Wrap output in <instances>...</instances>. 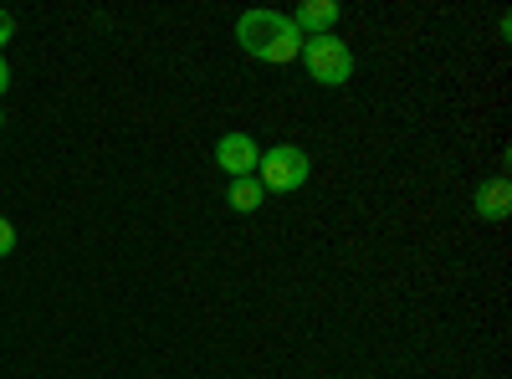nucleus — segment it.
<instances>
[{
  "mask_svg": "<svg viewBox=\"0 0 512 379\" xmlns=\"http://www.w3.org/2000/svg\"><path fill=\"white\" fill-rule=\"evenodd\" d=\"M236 41H241V52L256 57V62L287 67V62L303 57V31L292 26L287 11H262V6L241 11V16H236Z\"/></svg>",
  "mask_w": 512,
  "mask_h": 379,
  "instance_id": "obj_1",
  "label": "nucleus"
},
{
  "mask_svg": "<svg viewBox=\"0 0 512 379\" xmlns=\"http://www.w3.org/2000/svg\"><path fill=\"white\" fill-rule=\"evenodd\" d=\"M308 180H313V159L297 144H277V149L262 154V164H256V185H262L267 195H292Z\"/></svg>",
  "mask_w": 512,
  "mask_h": 379,
  "instance_id": "obj_2",
  "label": "nucleus"
},
{
  "mask_svg": "<svg viewBox=\"0 0 512 379\" xmlns=\"http://www.w3.org/2000/svg\"><path fill=\"white\" fill-rule=\"evenodd\" d=\"M303 67H308L313 82H323V88H344L354 77V52H349V41H338L333 31L303 36Z\"/></svg>",
  "mask_w": 512,
  "mask_h": 379,
  "instance_id": "obj_3",
  "label": "nucleus"
},
{
  "mask_svg": "<svg viewBox=\"0 0 512 379\" xmlns=\"http://www.w3.org/2000/svg\"><path fill=\"white\" fill-rule=\"evenodd\" d=\"M216 164H221L231 180H251L256 164H262V149H256L251 134H226V139L216 144Z\"/></svg>",
  "mask_w": 512,
  "mask_h": 379,
  "instance_id": "obj_4",
  "label": "nucleus"
},
{
  "mask_svg": "<svg viewBox=\"0 0 512 379\" xmlns=\"http://www.w3.org/2000/svg\"><path fill=\"white\" fill-rule=\"evenodd\" d=\"M333 21H338V6H333V0H303V6L292 11V26L303 31V36H328Z\"/></svg>",
  "mask_w": 512,
  "mask_h": 379,
  "instance_id": "obj_5",
  "label": "nucleus"
},
{
  "mask_svg": "<svg viewBox=\"0 0 512 379\" xmlns=\"http://www.w3.org/2000/svg\"><path fill=\"white\" fill-rule=\"evenodd\" d=\"M477 216L482 221H507L512 216V185H507V175H497V180H487L477 190Z\"/></svg>",
  "mask_w": 512,
  "mask_h": 379,
  "instance_id": "obj_6",
  "label": "nucleus"
},
{
  "mask_svg": "<svg viewBox=\"0 0 512 379\" xmlns=\"http://www.w3.org/2000/svg\"><path fill=\"white\" fill-rule=\"evenodd\" d=\"M262 200H267V190L256 185V175H251V180H231V190H226V205L236 210V216H251V210H262Z\"/></svg>",
  "mask_w": 512,
  "mask_h": 379,
  "instance_id": "obj_7",
  "label": "nucleus"
},
{
  "mask_svg": "<svg viewBox=\"0 0 512 379\" xmlns=\"http://www.w3.org/2000/svg\"><path fill=\"white\" fill-rule=\"evenodd\" d=\"M11 251H16V226L0 216V257H11Z\"/></svg>",
  "mask_w": 512,
  "mask_h": 379,
  "instance_id": "obj_8",
  "label": "nucleus"
},
{
  "mask_svg": "<svg viewBox=\"0 0 512 379\" xmlns=\"http://www.w3.org/2000/svg\"><path fill=\"white\" fill-rule=\"evenodd\" d=\"M6 41H16V16L0 11V47H6Z\"/></svg>",
  "mask_w": 512,
  "mask_h": 379,
  "instance_id": "obj_9",
  "label": "nucleus"
},
{
  "mask_svg": "<svg viewBox=\"0 0 512 379\" xmlns=\"http://www.w3.org/2000/svg\"><path fill=\"white\" fill-rule=\"evenodd\" d=\"M11 88V67H6V57H0V93Z\"/></svg>",
  "mask_w": 512,
  "mask_h": 379,
  "instance_id": "obj_10",
  "label": "nucleus"
},
{
  "mask_svg": "<svg viewBox=\"0 0 512 379\" xmlns=\"http://www.w3.org/2000/svg\"><path fill=\"white\" fill-rule=\"evenodd\" d=\"M0 123H6V118H0Z\"/></svg>",
  "mask_w": 512,
  "mask_h": 379,
  "instance_id": "obj_11",
  "label": "nucleus"
}]
</instances>
